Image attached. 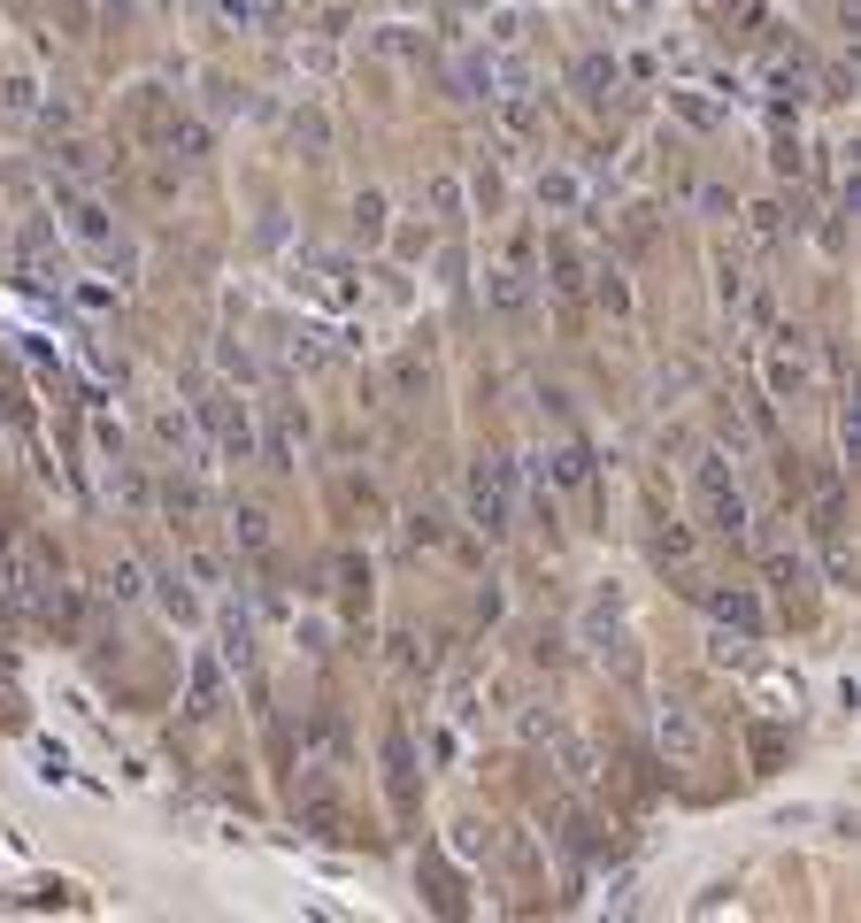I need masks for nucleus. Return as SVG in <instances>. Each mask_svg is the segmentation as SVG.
Listing matches in <instances>:
<instances>
[{
	"label": "nucleus",
	"mask_w": 861,
	"mask_h": 923,
	"mask_svg": "<svg viewBox=\"0 0 861 923\" xmlns=\"http://www.w3.org/2000/svg\"><path fill=\"white\" fill-rule=\"evenodd\" d=\"M462 500H470V524L485 531V539H500L507 524H515V470L507 462H470V477H462Z\"/></svg>",
	"instance_id": "nucleus-1"
},
{
	"label": "nucleus",
	"mask_w": 861,
	"mask_h": 923,
	"mask_svg": "<svg viewBox=\"0 0 861 923\" xmlns=\"http://www.w3.org/2000/svg\"><path fill=\"white\" fill-rule=\"evenodd\" d=\"M693 492H701V509H708V524H716L723 539H746V500H738V485H731V462H723L716 447L693 462Z\"/></svg>",
	"instance_id": "nucleus-2"
},
{
	"label": "nucleus",
	"mask_w": 861,
	"mask_h": 923,
	"mask_svg": "<svg viewBox=\"0 0 861 923\" xmlns=\"http://www.w3.org/2000/svg\"><path fill=\"white\" fill-rule=\"evenodd\" d=\"M54 208H62V231H69L77 246H93V255H108V246H116V216H108L93 193H85L77 178L54 185Z\"/></svg>",
	"instance_id": "nucleus-3"
},
{
	"label": "nucleus",
	"mask_w": 861,
	"mask_h": 923,
	"mask_svg": "<svg viewBox=\"0 0 861 923\" xmlns=\"http://www.w3.org/2000/svg\"><path fill=\"white\" fill-rule=\"evenodd\" d=\"M208 432L223 447V462H254L262 454V432H254V408L239 393H208Z\"/></svg>",
	"instance_id": "nucleus-4"
},
{
	"label": "nucleus",
	"mask_w": 861,
	"mask_h": 923,
	"mask_svg": "<svg viewBox=\"0 0 861 923\" xmlns=\"http://www.w3.org/2000/svg\"><path fill=\"white\" fill-rule=\"evenodd\" d=\"M616 86H624V62H616L608 47H584V54L569 62V93H577V101H592V108H600Z\"/></svg>",
	"instance_id": "nucleus-5"
},
{
	"label": "nucleus",
	"mask_w": 861,
	"mask_h": 923,
	"mask_svg": "<svg viewBox=\"0 0 861 923\" xmlns=\"http://www.w3.org/2000/svg\"><path fill=\"white\" fill-rule=\"evenodd\" d=\"M485 308H492V316H524V308H531V270H524V262L492 270V278H485Z\"/></svg>",
	"instance_id": "nucleus-6"
},
{
	"label": "nucleus",
	"mask_w": 861,
	"mask_h": 923,
	"mask_svg": "<svg viewBox=\"0 0 861 923\" xmlns=\"http://www.w3.org/2000/svg\"><path fill=\"white\" fill-rule=\"evenodd\" d=\"M531 201H539L547 216H577V208H584V178H577V170H539Z\"/></svg>",
	"instance_id": "nucleus-7"
},
{
	"label": "nucleus",
	"mask_w": 861,
	"mask_h": 923,
	"mask_svg": "<svg viewBox=\"0 0 861 923\" xmlns=\"http://www.w3.org/2000/svg\"><path fill=\"white\" fill-rule=\"evenodd\" d=\"M661 754H677V762H693L701 754V723L684 708H661Z\"/></svg>",
	"instance_id": "nucleus-8"
},
{
	"label": "nucleus",
	"mask_w": 861,
	"mask_h": 923,
	"mask_svg": "<svg viewBox=\"0 0 861 923\" xmlns=\"http://www.w3.org/2000/svg\"><path fill=\"white\" fill-rule=\"evenodd\" d=\"M423 201H431V216H439V223H462V178H454V170H431V178H423Z\"/></svg>",
	"instance_id": "nucleus-9"
},
{
	"label": "nucleus",
	"mask_w": 861,
	"mask_h": 923,
	"mask_svg": "<svg viewBox=\"0 0 861 923\" xmlns=\"http://www.w3.org/2000/svg\"><path fill=\"white\" fill-rule=\"evenodd\" d=\"M162 146H169V154H178V162H201V154H208L216 139H208V124H201V116H178V124H169V131H162Z\"/></svg>",
	"instance_id": "nucleus-10"
},
{
	"label": "nucleus",
	"mask_w": 861,
	"mask_h": 923,
	"mask_svg": "<svg viewBox=\"0 0 861 923\" xmlns=\"http://www.w3.org/2000/svg\"><path fill=\"white\" fill-rule=\"evenodd\" d=\"M54 162H62V178H101V170H108V154H101L93 139H69V146H54Z\"/></svg>",
	"instance_id": "nucleus-11"
},
{
	"label": "nucleus",
	"mask_w": 861,
	"mask_h": 923,
	"mask_svg": "<svg viewBox=\"0 0 861 923\" xmlns=\"http://www.w3.org/2000/svg\"><path fill=\"white\" fill-rule=\"evenodd\" d=\"M231 539H239L246 554H262V547H270V509H254V500H246V509H231Z\"/></svg>",
	"instance_id": "nucleus-12"
},
{
	"label": "nucleus",
	"mask_w": 861,
	"mask_h": 923,
	"mask_svg": "<svg viewBox=\"0 0 861 923\" xmlns=\"http://www.w3.org/2000/svg\"><path fill=\"white\" fill-rule=\"evenodd\" d=\"M454 86H462V101H492V62L485 54H454Z\"/></svg>",
	"instance_id": "nucleus-13"
},
{
	"label": "nucleus",
	"mask_w": 861,
	"mask_h": 923,
	"mask_svg": "<svg viewBox=\"0 0 861 923\" xmlns=\"http://www.w3.org/2000/svg\"><path fill=\"white\" fill-rule=\"evenodd\" d=\"M492 101H500V124H507L515 139L539 131V101H531V93H492Z\"/></svg>",
	"instance_id": "nucleus-14"
},
{
	"label": "nucleus",
	"mask_w": 861,
	"mask_h": 923,
	"mask_svg": "<svg viewBox=\"0 0 861 923\" xmlns=\"http://www.w3.org/2000/svg\"><path fill=\"white\" fill-rule=\"evenodd\" d=\"M0 116H9V124L39 116V86H31V77H9V86H0Z\"/></svg>",
	"instance_id": "nucleus-15"
},
{
	"label": "nucleus",
	"mask_w": 861,
	"mask_h": 923,
	"mask_svg": "<svg viewBox=\"0 0 861 923\" xmlns=\"http://www.w3.org/2000/svg\"><path fill=\"white\" fill-rule=\"evenodd\" d=\"M547 477H554V485H584V477H592V454H584V447H554V454H547Z\"/></svg>",
	"instance_id": "nucleus-16"
},
{
	"label": "nucleus",
	"mask_w": 861,
	"mask_h": 923,
	"mask_svg": "<svg viewBox=\"0 0 861 923\" xmlns=\"http://www.w3.org/2000/svg\"><path fill=\"white\" fill-rule=\"evenodd\" d=\"M708 608H716L723 624H738V631H754V624H761V601H754V593H708Z\"/></svg>",
	"instance_id": "nucleus-17"
},
{
	"label": "nucleus",
	"mask_w": 861,
	"mask_h": 923,
	"mask_svg": "<svg viewBox=\"0 0 861 923\" xmlns=\"http://www.w3.org/2000/svg\"><path fill=\"white\" fill-rule=\"evenodd\" d=\"M216 693H223V669L201 654V662H193V716H208V708H216Z\"/></svg>",
	"instance_id": "nucleus-18"
},
{
	"label": "nucleus",
	"mask_w": 861,
	"mask_h": 923,
	"mask_svg": "<svg viewBox=\"0 0 861 923\" xmlns=\"http://www.w3.org/2000/svg\"><path fill=\"white\" fill-rule=\"evenodd\" d=\"M355 231H362V239H385V193H377V185L355 193Z\"/></svg>",
	"instance_id": "nucleus-19"
},
{
	"label": "nucleus",
	"mask_w": 861,
	"mask_h": 923,
	"mask_svg": "<svg viewBox=\"0 0 861 923\" xmlns=\"http://www.w3.org/2000/svg\"><path fill=\"white\" fill-rule=\"evenodd\" d=\"M808 385V362L800 355H769V393H800Z\"/></svg>",
	"instance_id": "nucleus-20"
},
{
	"label": "nucleus",
	"mask_w": 861,
	"mask_h": 923,
	"mask_svg": "<svg viewBox=\"0 0 861 923\" xmlns=\"http://www.w3.org/2000/svg\"><path fill=\"white\" fill-rule=\"evenodd\" d=\"M562 778H569V785H592V778H600V770H592V746H584V739H562Z\"/></svg>",
	"instance_id": "nucleus-21"
},
{
	"label": "nucleus",
	"mask_w": 861,
	"mask_h": 923,
	"mask_svg": "<svg viewBox=\"0 0 861 923\" xmlns=\"http://www.w3.org/2000/svg\"><path fill=\"white\" fill-rule=\"evenodd\" d=\"M554 285H562V293H577V285H584V255H577L569 239H554Z\"/></svg>",
	"instance_id": "nucleus-22"
},
{
	"label": "nucleus",
	"mask_w": 861,
	"mask_h": 923,
	"mask_svg": "<svg viewBox=\"0 0 861 923\" xmlns=\"http://www.w3.org/2000/svg\"><path fill=\"white\" fill-rule=\"evenodd\" d=\"M154 432H162V447H185V454H201V447H193V424H185L178 408H162V415H154Z\"/></svg>",
	"instance_id": "nucleus-23"
},
{
	"label": "nucleus",
	"mask_w": 861,
	"mask_h": 923,
	"mask_svg": "<svg viewBox=\"0 0 861 923\" xmlns=\"http://www.w3.org/2000/svg\"><path fill=\"white\" fill-rule=\"evenodd\" d=\"M423 377H431L423 355H400V362H393V393H423Z\"/></svg>",
	"instance_id": "nucleus-24"
},
{
	"label": "nucleus",
	"mask_w": 861,
	"mask_h": 923,
	"mask_svg": "<svg viewBox=\"0 0 861 923\" xmlns=\"http://www.w3.org/2000/svg\"><path fill=\"white\" fill-rule=\"evenodd\" d=\"M485 39H492V47H524V9H500Z\"/></svg>",
	"instance_id": "nucleus-25"
},
{
	"label": "nucleus",
	"mask_w": 861,
	"mask_h": 923,
	"mask_svg": "<svg viewBox=\"0 0 861 923\" xmlns=\"http://www.w3.org/2000/svg\"><path fill=\"white\" fill-rule=\"evenodd\" d=\"M654 554H661V562H684V554H693V531H684V524H669V531L654 539Z\"/></svg>",
	"instance_id": "nucleus-26"
},
{
	"label": "nucleus",
	"mask_w": 861,
	"mask_h": 923,
	"mask_svg": "<svg viewBox=\"0 0 861 923\" xmlns=\"http://www.w3.org/2000/svg\"><path fill=\"white\" fill-rule=\"evenodd\" d=\"M216 16L239 24V31H262V16H254V0H216Z\"/></svg>",
	"instance_id": "nucleus-27"
},
{
	"label": "nucleus",
	"mask_w": 861,
	"mask_h": 923,
	"mask_svg": "<svg viewBox=\"0 0 861 923\" xmlns=\"http://www.w3.org/2000/svg\"><path fill=\"white\" fill-rule=\"evenodd\" d=\"M669 101H677V116H684V124H716V108H708L701 93H669Z\"/></svg>",
	"instance_id": "nucleus-28"
},
{
	"label": "nucleus",
	"mask_w": 861,
	"mask_h": 923,
	"mask_svg": "<svg viewBox=\"0 0 861 923\" xmlns=\"http://www.w3.org/2000/svg\"><path fill=\"white\" fill-rule=\"evenodd\" d=\"M108 585H116V601H139V593H146V585H139V562H116Z\"/></svg>",
	"instance_id": "nucleus-29"
},
{
	"label": "nucleus",
	"mask_w": 861,
	"mask_h": 923,
	"mask_svg": "<svg viewBox=\"0 0 861 923\" xmlns=\"http://www.w3.org/2000/svg\"><path fill=\"white\" fill-rule=\"evenodd\" d=\"M769 577H778V585H785V593H793V585H808V577H800V562H793V554H769Z\"/></svg>",
	"instance_id": "nucleus-30"
},
{
	"label": "nucleus",
	"mask_w": 861,
	"mask_h": 923,
	"mask_svg": "<svg viewBox=\"0 0 861 923\" xmlns=\"http://www.w3.org/2000/svg\"><path fill=\"white\" fill-rule=\"evenodd\" d=\"M600 300H608V308H616V316H624V308H631V285H624V278H616V270H608V278H600Z\"/></svg>",
	"instance_id": "nucleus-31"
},
{
	"label": "nucleus",
	"mask_w": 861,
	"mask_h": 923,
	"mask_svg": "<svg viewBox=\"0 0 861 923\" xmlns=\"http://www.w3.org/2000/svg\"><path fill=\"white\" fill-rule=\"evenodd\" d=\"M223 370H231V377H254V362H246V347H239V339H223Z\"/></svg>",
	"instance_id": "nucleus-32"
}]
</instances>
